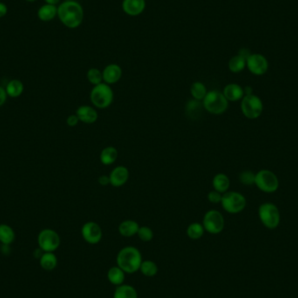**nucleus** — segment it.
<instances>
[{"instance_id": "nucleus-1", "label": "nucleus", "mask_w": 298, "mask_h": 298, "mask_svg": "<svg viewBox=\"0 0 298 298\" xmlns=\"http://www.w3.org/2000/svg\"><path fill=\"white\" fill-rule=\"evenodd\" d=\"M57 17L65 27L76 29L82 24L84 10L81 4L75 0L64 1L58 6Z\"/></svg>"}, {"instance_id": "nucleus-2", "label": "nucleus", "mask_w": 298, "mask_h": 298, "mask_svg": "<svg viewBox=\"0 0 298 298\" xmlns=\"http://www.w3.org/2000/svg\"><path fill=\"white\" fill-rule=\"evenodd\" d=\"M142 261L141 251L133 246L121 249L116 257L117 266H119L126 274H134L140 271Z\"/></svg>"}, {"instance_id": "nucleus-3", "label": "nucleus", "mask_w": 298, "mask_h": 298, "mask_svg": "<svg viewBox=\"0 0 298 298\" xmlns=\"http://www.w3.org/2000/svg\"><path fill=\"white\" fill-rule=\"evenodd\" d=\"M203 108L211 114L221 115L229 108V101L223 95V92L218 90H211L202 99Z\"/></svg>"}, {"instance_id": "nucleus-4", "label": "nucleus", "mask_w": 298, "mask_h": 298, "mask_svg": "<svg viewBox=\"0 0 298 298\" xmlns=\"http://www.w3.org/2000/svg\"><path fill=\"white\" fill-rule=\"evenodd\" d=\"M114 99V93L110 85L106 83H100L93 86L90 93V99L93 106L99 109H106L109 107Z\"/></svg>"}, {"instance_id": "nucleus-5", "label": "nucleus", "mask_w": 298, "mask_h": 298, "mask_svg": "<svg viewBox=\"0 0 298 298\" xmlns=\"http://www.w3.org/2000/svg\"><path fill=\"white\" fill-rule=\"evenodd\" d=\"M258 216L261 223L269 230L277 229L281 221V215L278 206L272 202H264L258 208Z\"/></svg>"}, {"instance_id": "nucleus-6", "label": "nucleus", "mask_w": 298, "mask_h": 298, "mask_svg": "<svg viewBox=\"0 0 298 298\" xmlns=\"http://www.w3.org/2000/svg\"><path fill=\"white\" fill-rule=\"evenodd\" d=\"M221 204L227 213L235 215L244 211L247 205V200L241 193L237 191H227L223 194Z\"/></svg>"}, {"instance_id": "nucleus-7", "label": "nucleus", "mask_w": 298, "mask_h": 298, "mask_svg": "<svg viewBox=\"0 0 298 298\" xmlns=\"http://www.w3.org/2000/svg\"><path fill=\"white\" fill-rule=\"evenodd\" d=\"M241 110L244 116L250 120H256L264 112V103L256 94L244 95L241 100Z\"/></svg>"}, {"instance_id": "nucleus-8", "label": "nucleus", "mask_w": 298, "mask_h": 298, "mask_svg": "<svg viewBox=\"0 0 298 298\" xmlns=\"http://www.w3.org/2000/svg\"><path fill=\"white\" fill-rule=\"evenodd\" d=\"M255 185L261 191L271 194L276 192L279 188V180L273 172L269 169H262L256 174Z\"/></svg>"}, {"instance_id": "nucleus-9", "label": "nucleus", "mask_w": 298, "mask_h": 298, "mask_svg": "<svg viewBox=\"0 0 298 298\" xmlns=\"http://www.w3.org/2000/svg\"><path fill=\"white\" fill-rule=\"evenodd\" d=\"M202 225L205 229L206 232L212 235H217L223 232L225 227V220L223 214L216 210L210 209L205 213L202 220Z\"/></svg>"}, {"instance_id": "nucleus-10", "label": "nucleus", "mask_w": 298, "mask_h": 298, "mask_svg": "<svg viewBox=\"0 0 298 298\" xmlns=\"http://www.w3.org/2000/svg\"><path fill=\"white\" fill-rule=\"evenodd\" d=\"M38 244L43 252H54L60 245V237L55 230L45 229L38 234Z\"/></svg>"}, {"instance_id": "nucleus-11", "label": "nucleus", "mask_w": 298, "mask_h": 298, "mask_svg": "<svg viewBox=\"0 0 298 298\" xmlns=\"http://www.w3.org/2000/svg\"><path fill=\"white\" fill-rule=\"evenodd\" d=\"M246 67L254 75H264L269 69V61L264 55L251 53L246 60Z\"/></svg>"}, {"instance_id": "nucleus-12", "label": "nucleus", "mask_w": 298, "mask_h": 298, "mask_svg": "<svg viewBox=\"0 0 298 298\" xmlns=\"http://www.w3.org/2000/svg\"><path fill=\"white\" fill-rule=\"evenodd\" d=\"M81 235L87 244L94 245L102 239V229L95 222H87L81 228Z\"/></svg>"}, {"instance_id": "nucleus-13", "label": "nucleus", "mask_w": 298, "mask_h": 298, "mask_svg": "<svg viewBox=\"0 0 298 298\" xmlns=\"http://www.w3.org/2000/svg\"><path fill=\"white\" fill-rule=\"evenodd\" d=\"M129 170L125 166H117L109 175L110 185L114 188H120L125 185L129 179Z\"/></svg>"}, {"instance_id": "nucleus-14", "label": "nucleus", "mask_w": 298, "mask_h": 298, "mask_svg": "<svg viewBox=\"0 0 298 298\" xmlns=\"http://www.w3.org/2000/svg\"><path fill=\"white\" fill-rule=\"evenodd\" d=\"M121 7L124 12L131 16L137 17L143 13L146 9V1L145 0H123Z\"/></svg>"}, {"instance_id": "nucleus-15", "label": "nucleus", "mask_w": 298, "mask_h": 298, "mask_svg": "<svg viewBox=\"0 0 298 298\" xmlns=\"http://www.w3.org/2000/svg\"><path fill=\"white\" fill-rule=\"evenodd\" d=\"M103 82L107 85H113L120 81L122 77V69L117 64H109L103 69Z\"/></svg>"}, {"instance_id": "nucleus-16", "label": "nucleus", "mask_w": 298, "mask_h": 298, "mask_svg": "<svg viewBox=\"0 0 298 298\" xmlns=\"http://www.w3.org/2000/svg\"><path fill=\"white\" fill-rule=\"evenodd\" d=\"M76 115L79 118V121L85 124H93L98 120V113L93 106L83 105L76 110Z\"/></svg>"}, {"instance_id": "nucleus-17", "label": "nucleus", "mask_w": 298, "mask_h": 298, "mask_svg": "<svg viewBox=\"0 0 298 298\" xmlns=\"http://www.w3.org/2000/svg\"><path fill=\"white\" fill-rule=\"evenodd\" d=\"M223 93L229 102H237L244 97V88L237 83L228 84L223 88Z\"/></svg>"}, {"instance_id": "nucleus-18", "label": "nucleus", "mask_w": 298, "mask_h": 298, "mask_svg": "<svg viewBox=\"0 0 298 298\" xmlns=\"http://www.w3.org/2000/svg\"><path fill=\"white\" fill-rule=\"evenodd\" d=\"M58 15V6L45 3L38 8L37 16L42 22H50L53 20Z\"/></svg>"}, {"instance_id": "nucleus-19", "label": "nucleus", "mask_w": 298, "mask_h": 298, "mask_svg": "<svg viewBox=\"0 0 298 298\" xmlns=\"http://www.w3.org/2000/svg\"><path fill=\"white\" fill-rule=\"evenodd\" d=\"M140 225L134 220H125L120 223L118 230L120 236L124 237H132L137 235Z\"/></svg>"}, {"instance_id": "nucleus-20", "label": "nucleus", "mask_w": 298, "mask_h": 298, "mask_svg": "<svg viewBox=\"0 0 298 298\" xmlns=\"http://www.w3.org/2000/svg\"><path fill=\"white\" fill-rule=\"evenodd\" d=\"M214 190L221 194H224L229 191L230 187V180L228 175L223 173H219L214 176L212 180Z\"/></svg>"}, {"instance_id": "nucleus-21", "label": "nucleus", "mask_w": 298, "mask_h": 298, "mask_svg": "<svg viewBox=\"0 0 298 298\" xmlns=\"http://www.w3.org/2000/svg\"><path fill=\"white\" fill-rule=\"evenodd\" d=\"M125 275L126 273L119 266H113L110 268L109 271H107V280L109 281L111 285L117 287L123 285L125 281Z\"/></svg>"}, {"instance_id": "nucleus-22", "label": "nucleus", "mask_w": 298, "mask_h": 298, "mask_svg": "<svg viewBox=\"0 0 298 298\" xmlns=\"http://www.w3.org/2000/svg\"><path fill=\"white\" fill-rule=\"evenodd\" d=\"M117 158H118V150L112 146L103 148L99 154V160L105 166L113 164L116 161Z\"/></svg>"}, {"instance_id": "nucleus-23", "label": "nucleus", "mask_w": 298, "mask_h": 298, "mask_svg": "<svg viewBox=\"0 0 298 298\" xmlns=\"http://www.w3.org/2000/svg\"><path fill=\"white\" fill-rule=\"evenodd\" d=\"M113 298H138L137 291L132 285H121L117 286Z\"/></svg>"}, {"instance_id": "nucleus-24", "label": "nucleus", "mask_w": 298, "mask_h": 298, "mask_svg": "<svg viewBox=\"0 0 298 298\" xmlns=\"http://www.w3.org/2000/svg\"><path fill=\"white\" fill-rule=\"evenodd\" d=\"M24 84L19 79H11L7 83L5 91L7 95L10 98H17L24 92Z\"/></svg>"}, {"instance_id": "nucleus-25", "label": "nucleus", "mask_w": 298, "mask_h": 298, "mask_svg": "<svg viewBox=\"0 0 298 298\" xmlns=\"http://www.w3.org/2000/svg\"><path fill=\"white\" fill-rule=\"evenodd\" d=\"M39 264L45 271H51L57 267L58 259L53 252H44L39 258Z\"/></svg>"}, {"instance_id": "nucleus-26", "label": "nucleus", "mask_w": 298, "mask_h": 298, "mask_svg": "<svg viewBox=\"0 0 298 298\" xmlns=\"http://www.w3.org/2000/svg\"><path fill=\"white\" fill-rule=\"evenodd\" d=\"M15 240V232L11 227L7 224H0V243L10 245Z\"/></svg>"}, {"instance_id": "nucleus-27", "label": "nucleus", "mask_w": 298, "mask_h": 298, "mask_svg": "<svg viewBox=\"0 0 298 298\" xmlns=\"http://www.w3.org/2000/svg\"><path fill=\"white\" fill-rule=\"evenodd\" d=\"M246 58L237 54L233 56L229 61V69L233 73H239L246 68Z\"/></svg>"}, {"instance_id": "nucleus-28", "label": "nucleus", "mask_w": 298, "mask_h": 298, "mask_svg": "<svg viewBox=\"0 0 298 298\" xmlns=\"http://www.w3.org/2000/svg\"><path fill=\"white\" fill-rule=\"evenodd\" d=\"M205 233V229L202 223H193L189 224L187 229V236L191 240H199L201 239Z\"/></svg>"}, {"instance_id": "nucleus-29", "label": "nucleus", "mask_w": 298, "mask_h": 298, "mask_svg": "<svg viewBox=\"0 0 298 298\" xmlns=\"http://www.w3.org/2000/svg\"><path fill=\"white\" fill-rule=\"evenodd\" d=\"M208 92L209 91L207 90L205 85L201 81L193 83L192 86L190 87V93L192 95L193 99H197L200 101H202V99L205 98Z\"/></svg>"}, {"instance_id": "nucleus-30", "label": "nucleus", "mask_w": 298, "mask_h": 298, "mask_svg": "<svg viewBox=\"0 0 298 298\" xmlns=\"http://www.w3.org/2000/svg\"><path fill=\"white\" fill-rule=\"evenodd\" d=\"M141 274L147 278H153L158 273L157 264L150 260L142 261L140 267Z\"/></svg>"}, {"instance_id": "nucleus-31", "label": "nucleus", "mask_w": 298, "mask_h": 298, "mask_svg": "<svg viewBox=\"0 0 298 298\" xmlns=\"http://www.w3.org/2000/svg\"><path fill=\"white\" fill-rule=\"evenodd\" d=\"M203 106H202V101L197 100V99H189L187 105H186V113L191 117H194L196 114L201 113Z\"/></svg>"}, {"instance_id": "nucleus-32", "label": "nucleus", "mask_w": 298, "mask_h": 298, "mask_svg": "<svg viewBox=\"0 0 298 298\" xmlns=\"http://www.w3.org/2000/svg\"><path fill=\"white\" fill-rule=\"evenodd\" d=\"M86 78H87V80L93 86L99 85L100 83L103 82L102 71H100L99 69L95 68V67L90 68L86 72Z\"/></svg>"}, {"instance_id": "nucleus-33", "label": "nucleus", "mask_w": 298, "mask_h": 298, "mask_svg": "<svg viewBox=\"0 0 298 298\" xmlns=\"http://www.w3.org/2000/svg\"><path fill=\"white\" fill-rule=\"evenodd\" d=\"M137 236L140 238V240L144 242V243H148V242L153 240L154 232L149 227L140 226V229L138 230Z\"/></svg>"}, {"instance_id": "nucleus-34", "label": "nucleus", "mask_w": 298, "mask_h": 298, "mask_svg": "<svg viewBox=\"0 0 298 298\" xmlns=\"http://www.w3.org/2000/svg\"><path fill=\"white\" fill-rule=\"evenodd\" d=\"M255 177H256V174H254L253 172L245 170L242 172L239 175V181L243 185H255Z\"/></svg>"}, {"instance_id": "nucleus-35", "label": "nucleus", "mask_w": 298, "mask_h": 298, "mask_svg": "<svg viewBox=\"0 0 298 298\" xmlns=\"http://www.w3.org/2000/svg\"><path fill=\"white\" fill-rule=\"evenodd\" d=\"M222 197H223V194L217 192L216 190H212L208 194V200L209 202L214 203V204H217V203H221L222 202Z\"/></svg>"}, {"instance_id": "nucleus-36", "label": "nucleus", "mask_w": 298, "mask_h": 298, "mask_svg": "<svg viewBox=\"0 0 298 298\" xmlns=\"http://www.w3.org/2000/svg\"><path fill=\"white\" fill-rule=\"evenodd\" d=\"M79 122V118L76 114H72L67 117V119H66V124L68 125L69 127H75Z\"/></svg>"}, {"instance_id": "nucleus-37", "label": "nucleus", "mask_w": 298, "mask_h": 298, "mask_svg": "<svg viewBox=\"0 0 298 298\" xmlns=\"http://www.w3.org/2000/svg\"><path fill=\"white\" fill-rule=\"evenodd\" d=\"M7 95L5 88H3V86H0V107L4 105V103L6 102Z\"/></svg>"}, {"instance_id": "nucleus-38", "label": "nucleus", "mask_w": 298, "mask_h": 298, "mask_svg": "<svg viewBox=\"0 0 298 298\" xmlns=\"http://www.w3.org/2000/svg\"><path fill=\"white\" fill-rule=\"evenodd\" d=\"M98 182L99 185L107 186L110 185L109 175H100L98 178Z\"/></svg>"}, {"instance_id": "nucleus-39", "label": "nucleus", "mask_w": 298, "mask_h": 298, "mask_svg": "<svg viewBox=\"0 0 298 298\" xmlns=\"http://www.w3.org/2000/svg\"><path fill=\"white\" fill-rule=\"evenodd\" d=\"M7 12H8V8L6 4L0 1V18L6 16Z\"/></svg>"}, {"instance_id": "nucleus-40", "label": "nucleus", "mask_w": 298, "mask_h": 298, "mask_svg": "<svg viewBox=\"0 0 298 298\" xmlns=\"http://www.w3.org/2000/svg\"><path fill=\"white\" fill-rule=\"evenodd\" d=\"M238 54L241 55L242 57H244V58L247 59V58H249V56L251 54V52H250V50H248L247 48H242L239 50Z\"/></svg>"}, {"instance_id": "nucleus-41", "label": "nucleus", "mask_w": 298, "mask_h": 298, "mask_svg": "<svg viewBox=\"0 0 298 298\" xmlns=\"http://www.w3.org/2000/svg\"><path fill=\"white\" fill-rule=\"evenodd\" d=\"M244 95H250L253 93V88L251 86H245L244 88Z\"/></svg>"}, {"instance_id": "nucleus-42", "label": "nucleus", "mask_w": 298, "mask_h": 298, "mask_svg": "<svg viewBox=\"0 0 298 298\" xmlns=\"http://www.w3.org/2000/svg\"><path fill=\"white\" fill-rule=\"evenodd\" d=\"M2 251H3V254H5V255H8V254H9V252H10V245L3 244V246H2Z\"/></svg>"}, {"instance_id": "nucleus-43", "label": "nucleus", "mask_w": 298, "mask_h": 298, "mask_svg": "<svg viewBox=\"0 0 298 298\" xmlns=\"http://www.w3.org/2000/svg\"><path fill=\"white\" fill-rule=\"evenodd\" d=\"M44 1H45V3L52 4V5H57L60 2V0H44Z\"/></svg>"}, {"instance_id": "nucleus-44", "label": "nucleus", "mask_w": 298, "mask_h": 298, "mask_svg": "<svg viewBox=\"0 0 298 298\" xmlns=\"http://www.w3.org/2000/svg\"><path fill=\"white\" fill-rule=\"evenodd\" d=\"M25 1L30 2V3H33V2H36V1H38V0H25Z\"/></svg>"}, {"instance_id": "nucleus-45", "label": "nucleus", "mask_w": 298, "mask_h": 298, "mask_svg": "<svg viewBox=\"0 0 298 298\" xmlns=\"http://www.w3.org/2000/svg\"><path fill=\"white\" fill-rule=\"evenodd\" d=\"M64 1H72V0H64Z\"/></svg>"}, {"instance_id": "nucleus-46", "label": "nucleus", "mask_w": 298, "mask_h": 298, "mask_svg": "<svg viewBox=\"0 0 298 298\" xmlns=\"http://www.w3.org/2000/svg\"><path fill=\"white\" fill-rule=\"evenodd\" d=\"M0 1H1V0H0Z\"/></svg>"}]
</instances>
